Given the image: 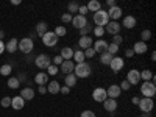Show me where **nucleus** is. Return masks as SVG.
Segmentation results:
<instances>
[{"instance_id":"obj_15","label":"nucleus","mask_w":156,"mask_h":117,"mask_svg":"<svg viewBox=\"0 0 156 117\" xmlns=\"http://www.w3.org/2000/svg\"><path fill=\"white\" fill-rule=\"evenodd\" d=\"M73 69H75V62H73L72 59H69V61H62V64L59 66V70H61L64 75L73 73Z\"/></svg>"},{"instance_id":"obj_48","label":"nucleus","mask_w":156,"mask_h":117,"mask_svg":"<svg viewBox=\"0 0 156 117\" xmlns=\"http://www.w3.org/2000/svg\"><path fill=\"white\" fill-rule=\"evenodd\" d=\"M89 12V9H87V6L86 5H80V8H78V14L80 16H84L86 17V14Z\"/></svg>"},{"instance_id":"obj_58","label":"nucleus","mask_w":156,"mask_h":117,"mask_svg":"<svg viewBox=\"0 0 156 117\" xmlns=\"http://www.w3.org/2000/svg\"><path fill=\"white\" fill-rule=\"evenodd\" d=\"M140 117H151V112H142Z\"/></svg>"},{"instance_id":"obj_19","label":"nucleus","mask_w":156,"mask_h":117,"mask_svg":"<svg viewBox=\"0 0 156 117\" xmlns=\"http://www.w3.org/2000/svg\"><path fill=\"white\" fill-rule=\"evenodd\" d=\"M17 45H19V39L11 37L9 41L5 44V51H8V53H16V51H17Z\"/></svg>"},{"instance_id":"obj_5","label":"nucleus","mask_w":156,"mask_h":117,"mask_svg":"<svg viewBox=\"0 0 156 117\" xmlns=\"http://www.w3.org/2000/svg\"><path fill=\"white\" fill-rule=\"evenodd\" d=\"M34 64H36L37 69L47 70V67L51 64V58H50L47 53H41V55H37V56L34 58Z\"/></svg>"},{"instance_id":"obj_11","label":"nucleus","mask_w":156,"mask_h":117,"mask_svg":"<svg viewBox=\"0 0 156 117\" xmlns=\"http://www.w3.org/2000/svg\"><path fill=\"white\" fill-rule=\"evenodd\" d=\"M120 30H122V27H120V23L119 22H114V20H109L108 23H106V27H105V33H109V34H119L120 33Z\"/></svg>"},{"instance_id":"obj_25","label":"nucleus","mask_w":156,"mask_h":117,"mask_svg":"<svg viewBox=\"0 0 156 117\" xmlns=\"http://www.w3.org/2000/svg\"><path fill=\"white\" fill-rule=\"evenodd\" d=\"M19 95H20L25 101H27V100H33V98H34V89H33V87H22Z\"/></svg>"},{"instance_id":"obj_42","label":"nucleus","mask_w":156,"mask_h":117,"mask_svg":"<svg viewBox=\"0 0 156 117\" xmlns=\"http://www.w3.org/2000/svg\"><path fill=\"white\" fill-rule=\"evenodd\" d=\"M11 98H12V97L5 95L2 100H0V105H2V108H9V106H11Z\"/></svg>"},{"instance_id":"obj_26","label":"nucleus","mask_w":156,"mask_h":117,"mask_svg":"<svg viewBox=\"0 0 156 117\" xmlns=\"http://www.w3.org/2000/svg\"><path fill=\"white\" fill-rule=\"evenodd\" d=\"M59 56H61L64 61L72 59V56H73V48H72V47H62L61 51H59Z\"/></svg>"},{"instance_id":"obj_7","label":"nucleus","mask_w":156,"mask_h":117,"mask_svg":"<svg viewBox=\"0 0 156 117\" xmlns=\"http://www.w3.org/2000/svg\"><path fill=\"white\" fill-rule=\"evenodd\" d=\"M139 109H140V112H151L153 111V108H154V101H153V98H145V97H142L140 100H139Z\"/></svg>"},{"instance_id":"obj_9","label":"nucleus","mask_w":156,"mask_h":117,"mask_svg":"<svg viewBox=\"0 0 156 117\" xmlns=\"http://www.w3.org/2000/svg\"><path fill=\"white\" fill-rule=\"evenodd\" d=\"M125 80H126L129 84H131V87H133V86H136V84H139V81H140V70H137V69H131V70H128Z\"/></svg>"},{"instance_id":"obj_23","label":"nucleus","mask_w":156,"mask_h":117,"mask_svg":"<svg viewBox=\"0 0 156 117\" xmlns=\"http://www.w3.org/2000/svg\"><path fill=\"white\" fill-rule=\"evenodd\" d=\"M23 106H25V100H23L20 95H16V97L11 98V108H12V109L19 111V109H22Z\"/></svg>"},{"instance_id":"obj_21","label":"nucleus","mask_w":156,"mask_h":117,"mask_svg":"<svg viewBox=\"0 0 156 117\" xmlns=\"http://www.w3.org/2000/svg\"><path fill=\"white\" fill-rule=\"evenodd\" d=\"M34 83H36L37 86H47V83H48V75H47L45 72L36 73V75H34Z\"/></svg>"},{"instance_id":"obj_39","label":"nucleus","mask_w":156,"mask_h":117,"mask_svg":"<svg viewBox=\"0 0 156 117\" xmlns=\"http://www.w3.org/2000/svg\"><path fill=\"white\" fill-rule=\"evenodd\" d=\"M78 8H80V5H78L76 2H70L67 5V12L69 14H72V12H78Z\"/></svg>"},{"instance_id":"obj_3","label":"nucleus","mask_w":156,"mask_h":117,"mask_svg":"<svg viewBox=\"0 0 156 117\" xmlns=\"http://www.w3.org/2000/svg\"><path fill=\"white\" fill-rule=\"evenodd\" d=\"M33 48H34V42H33V39H31V37H22L20 41H19L17 50H20L22 53L30 55L31 51H33Z\"/></svg>"},{"instance_id":"obj_46","label":"nucleus","mask_w":156,"mask_h":117,"mask_svg":"<svg viewBox=\"0 0 156 117\" xmlns=\"http://www.w3.org/2000/svg\"><path fill=\"white\" fill-rule=\"evenodd\" d=\"M122 42H123V37H122L120 34H114V37H112V44H115V45H119V47H120Z\"/></svg>"},{"instance_id":"obj_40","label":"nucleus","mask_w":156,"mask_h":117,"mask_svg":"<svg viewBox=\"0 0 156 117\" xmlns=\"http://www.w3.org/2000/svg\"><path fill=\"white\" fill-rule=\"evenodd\" d=\"M106 51H108V53H111L112 56H115L117 51H119V45H115V44L111 42V44H108V50H106Z\"/></svg>"},{"instance_id":"obj_10","label":"nucleus","mask_w":156,"mask_h":117,"mask_svg":"<svg viewBox=\"0 0 156 117\" xmlns=\"http://www.w3.org/2000/svg\"><path fill=\"white\" fill-rule=\"evenodd\" d=\"M106 98H108V95H106V89H105V87H95V89L92 90V100H94V101L103 103Z\"/></svg>"},{"instance_id":"obj_57","label":"nucleus","mask_w":156,"mask_h":117,"mask_svg":"<svg viewBox=\"0 0 156 117\" xmlns=\"http://www.w3.org/2000/svg\"><path fill=\"white\" fill-rule=\"evenodd\" d=\"M11 3L14 6H17V5H20V0H11Z\"/></svg>"},{"instance_id":"obj_53","label":"nucleus","mask_w":156,"mask_h":117,"mask_svg":"<svg viewBox=\"0 0 156 117\" xmlns=\"http://www.w3.org/2000/svg\"><path fill=\"white\" fill-rule=\"evenodd\" d=\"M106 6H108V8L117 6V2H115V0H106Z\"/></svg>"},{"instance_id":"obj_37","label":"nucleus","mask_w":156,"mask_h":117,"mask_svg":"<svg viewBox=\"0 0 156 117\" xmlns=\"http://www.w3.org/2000/svg\"><path fill=\"white\" fill-rule=\"evenodd\" d=\"M150 39H151V31H150V30H142V31H140V41H142V42L147 44Z\"/></svg>"},{"instance_id":"obj_45","label":"nucleus","mask_w":156,"mask_h":117,"mask_svg":"<svg viewBox=\"0 0 156 117\" xmlns=\"http://www.w3.org/2000/svg\"><path fill=\"white\" fill-rule=\"evenodd\" d=\"M80 117H97V115H95V112H94L92 109H84V111L80 114Z\"/></svg>"},{"instance_id":"obj_49","label":"nucleus","mask_w":156,"mask_h":117,"mask_svg":"<svg viewBox=\"0 0 156 117\" xmlns=\"http://www.w3.org/2000/svg\"><path fill=\"white\" fill-rule=\"evenodd\" d=\"M119 87H120V90H129V89H131V84H129L126 80H123V81L119 84Z\"/></svg>"},{"instance_id":"obj_27","label":"nucleus","mask_w":156,"mask_h":117,"mask_svg":"<svg viewBox=\"0 0 156 117\" xmlns=\"http://www.w3.org/2000/svg\"><path fill=\"white\" fill-rule=\"evenodd\" d=\"M76 81H78V78H76L73 73H69V75L64 76V86H67V87H70V89L75 87Z\"/></svg>"},{"instance_id":"obj_60","label":"nucleus","mask_w":156,"mask_h":117,"mask_svg":"<svg viewBox=\"0 0 156 117\" xmlns=\"http://www.w3.org/2000/svg\"><path fill=\"white\" fill-rule=\"evenodd\" d=\"M3 36H5V33H3V30H0V41H3Z\"/></svg>"},{"instance_id":"obj_13","label":"nucleus","mask_w":156,"mask_h":117,"mask_svg":"<svg viewBox=\"0 0 156 117\" xmlns=\"http://www.w3.org/2000/svg\"><path fill=\"white\" fill-rule=\"evenodd\" d=\"M120 94H122V90H120L119 84H109V87L106 89V95H108V98H114V100H117V98L120 97Z\"/></svg>"},{"instance_id":"obj_41","label":"nucleus","mask_w":156,"mask_h":117,"mask_svg":"<svg viewBox=\"0 0 156 117\" xmlns=\"http://www.w3.org/2000/svg\"><path fill=\"white\" fill-rule=\"evenodd\" d=\"M83 53H84V58H87V59H90V58H94L97 53H95V50L90 47V48H86V50H83Z\"/></svg>"},{"instance_id":"obj_18","label":"nucleus","mask_w":156,"mask_h":117,"mask_svg":"<svg viewBox=\"0 0 156 117\" xmlns=\"http://www.w3.org/2000/svg\"><path fill=\"white\" fill-rule=\"evenodd\" d=\"M122 8L120 6H112V8H109V11H108V16H109V20H114V22H117V19H120L122 17Z\"/></svg>"},{"instance_id":"obj_2","label":"nucleus","mask_w":156,"mask_h":117,"mask_svg":"<svg viewBox=\"0 0 156 117\" xmlns=\"http://www.w3.org/2000/svg\"><path fill=\"white\" fill-rule=\"evenodd\" d=\"M139 89H140L142 97H145V98H153L154 94H156V84L151 83V81H144Z\"/></svg>"},{"instance_id":"obj_35","label":"nucleus","mask_w":156,"mask_h":117,"mask_svg":"<svg viewBox=\"0 0 156 117\" xmlns=\"http://www.w3.org/2000/svg\"><path fill=\"white\" fill-rule=\"evenodd\" d=\"M53 33H55L58 37H62V36H66V34H67V28L64 27V25H58V27L53 30Z\"/></svg>"},{"instance_id":"obj_44","label":"nucleus","mask_w":156,"mask_h":117,"mask_svg":"<svg viewBox=\"0 0 156 117\" xmlns=\"http://www.w3.org/2000/svg\"><path fill=\"white\" fill-rule=\"evenodd\" d=\"M61 22H62V23H70V22H72V14H69V12H64V14L61 16Z\"/></svg>"},{"instance_id":"obj_59","label":"nucleus","mask_w":156,"mask_h":117,"mask_svg":"<svg viewBox=\"0 0 156 117\" xmlns=\"http://www.w3.org/2000/svg\"><path fill=\"white\" fill-rule=\"evenodd\" d=\"M150 59H151V61H154V59H156V53H154V51H151V55H150Z\"/></svg>"},{"instance_id":"obj_34","label":"nucleus","mask_w":156,"mask_h":117,"mask_svg":"<svg viewBox=\"0 0 156 117\" xmlns=\"http://www.w3.org/2000/svg\"><path fill=\"white\" fill-rule=\"evenodd\" d=\"M153 72L150 69H144L140 72V80H144V81H151V78H153Z\"/></svg>"},{"instance_id":"obj_51","label":"nucleus","mask_w":156,"mask_h":117,"mask_svg":"<svg viewBox=\"0 0 156 117\" xmlns=\"http://www.w3.org/2000/svg\"><path fill=\"white\" fill-rule=\"evenodd\" d=\"M125 56H126V58H133V56H134L133 48H126V50H125Z\"/></svg>"},{"instance_id":"obj_32","label":"nucleus","mask_w":156,"mask_h":117,"mask_svg":"<svg viewBox=\"0 0 156 117\" xmlns=\"http://www.w3.org/2000/svg\"><path fill=\"white\" fill-rule=\"evenodd\" d=\"M6 84H8L9 89H19V87H20V83H19V80H17L16 76H9L8 81H6Z\"/></svg>"},{"instance_id":"obj_55","label":"nucleus","mask_w":156,"mask_h":117,"mask_svg":"<svg viewBox=\"0 0 156 117\" xmlns=\"http://www.w3.org/2000/svg\"><path fill=\"white\" fill-rule=\"evenodd\" d=\"M139 100H140V98H139V97H136V95H134V97H131V103H133V105H136V106L139 105Z\"/></svg>"},{"instance_id":"obj_56","label":"nucleus","mask_w":156,"mask_h":117,"mask_svg":"<svg viewBox=\"0 0 156 117\" xmlns=\"http://www.w3.org/2000/svg\"><path fill=\"white\" fill-rule=\"evenodd\" d=\"M3 51H5V42H3V41H0V55H2Z\"/></svg>"},{"instance_id":"obj_1","label":"nucleus","mask_w":156,"mask_h":117,"mask_svg":"<svg viewBox=\"0 0 156 117\" xmlns=\"http://www.w3.org/2000/svg\"><path fill=\"white\" fill-rule=\"evenodd\" d=\"M90 73H92V67H90L87 62L75 64L73 75H75L76 78H89V76H90Z\"/></svg>"},{"instance_id":"obj_38","label":"nucleus","mask_w":156,"mask_h":117,"mask_svg":"<svg viewBox=\"0 0 156 117\" xmlns=\"http://www.w3.org/2000/svg\"><path fill=\"white\" fill-rule=\"evenodd\" d=\"M58 72H59V67L58 66H55V64H50V66L47 67V75L48 76H53V75H58Z\"/></svg>"},{"instance_id":"obj_47","label":"nucleus","mask_w":156,"mask_h":117,"mask_svg":"<svg viewBox=\"0 0 156 117\" xmlns=\"http://www.w3.org/2000/svg\"><path fill=\"white\" fill-rule=\"evenodd\" d=\"M62 61H64V59H62L59 55H56V56H53V58H51V64H55V66H58V67H59L61 64H62Z\"/></svg>"},{"instance_id":"obj_24","label":"nucleus","mask_w":156,"mask_h":117,"mask_svg":"<svg viewBox=\"0 0 156 117\" xmlns=\"http://www.w3.org/2000/svg\"><path fill=\"white\" fill-rule=\"evenodd\" d=\"M117 100H114V98H106L105 101H103V108H105V111H108V112H114L115 109H117Z\"/></svg>"},{"instance_id":"obj_31","label":"nucleus","mask_w":156,"mask_h":117,"mask_svg":"<svg viewBox=\"0 0 156 117\" xmlns=\"http://www.w3.org/2000/svg\"><path fill=\"white\" fill-rule=\"evenodd\" d=\"M114 56L111 53H108V51H103V53H100V62L105 64V66H109V62Z\"/></svg>"},{"instance_id":"obj_52","label":"nucleus","mask_w":156,"mask_h":117,"mask_svg":"<svg viewBox=\"0 0 156 117\" xmlns=\"http://www.w3.org/2000/svg\"><path fill=\"white\" fill-rule=\"evenodd\" d=\"M37 92H39V94H42V95L47 94V86H39V87H37Z\"/></svg>"},{"instance_id":"obj_20","label":"nucleus","mask_w":156,"mask_h":117,"mask_svg":"<svg viewBox=\"0 0 156 117\" xmlns=\"http://www.w3.org/2000/svg\"><path fill=\"white\" fill-rule=\"evenodd\" d=\"M147 50H148V45L145 42H142V41L134 42V47H133L134 55H144V53H147Z\"/></svg>"},{"instance_id":"obj_50","label":"nucleus","mask_w":156,"mask_h":117,"mask_svg":"<svg viewBox=\"0 0 156 117\" xmlns=\"http://www.w3.org/2000/svg\"><path fill=\"white\" fill-rule=\"evenodd\" d=\"M59 94H62V95H67V94H70V87H67V86H61V89H59Z\"/></svg>"},{"instance_id":"obj_29","label":"nucleus","mask_w":156,"mask_h":117,"mask_svg":"<svg viewBox=\"0 0 156 117\" xmlns=\"http://www.w3.org/2000/svg\"><path fill=\"white\" fill-rule=\"evenodd\" d=\"M73 62L75 64H80V62H84V53H83V50H73V56H72Z\"/></svg>"},{"instance_id":"obj_36","label":"nucleus","mask_w":156,"mask_h":117,"mask_svg":"<svg viewBox=\"0 0 156 117\" xmlns=\"http://www.w3.org/2000/svg\"><path fill=\"white\" fill-rule=\"evenodd\" d=\"M92 30H94V27H92V25H84V27L81 28V30H78V31H80V37L81 36H89L90 33H92Z\"/></svg>"},{"instance_id":"obj_16","label":"nucleus","mask_w":156,"mask_h":117,"mask_svg":"<svg viewBox=\"0 0 156 117\" xmlns=\"http://www.w3.org/2000/svg\"><path fill=\"white\" fill-rule=\"evenodd\" d=\"M94 44V39L90 36H81L80 39H78V47H80L81 50H86V48H90Z\"/></svg>"},{"instance_id":"obj_4","label":"nucleus","mask_w":156,"mask_h":117,"mask_svg":"<svg viewBox=\"0 0 156 117\" xmlns=\"http://www.w3.org/2000/svg\"><path fill=\"white\" fill-rule=\"evenodd\" d=\"M108 22H109L108 11L100 9V11L94 12V23H95V27H106Z\"/></svg>"},{"instance_id":"obj_14","label":"nucleus","mask_w":156,"mask_h":117,"mask_svg":"<svg viewBox=\"0 0 156 117\" xmlns=\"http://www.w3.org/2000/svg\"><path fill=\"white\" fill-rule=\"evenodd\" d=\"M92 48L95 50V53H103V51L108 50V42L105 41V39H97V41H94V44H92Z\"/></svg>"},{"instance_id":"obj_6","label":"nucleus","mask_w":156,"mask_h":117,"mask_svg":"<svg viewBox=\"0 0 156 117\" xmlns=\"http://www.w3.org/2000/svg\"><path fill=\"white\" fill-rule=\"evenodd\" d=\"M41 39H42V44H44L45 47H55V45L58 44V39H59V37H58L53 31H47Z\"/></svg>"},{"instance_id":"obj_12","label":"nucleus","mask_w":156,"mask_h":117,"mask_svg":"<svg viewBox=\"0 0 156 117\" xmlns=\"http://www.w3.org/2000/svg\"><path fill=\"white\" fill-rule=\"evenodd\" d=\"M72 25L76 30H81L84 25H87V17L80 16V14H75V16H72Z\"/></svg>"},{"instance_id":"obj_54","label":"nucleus","mask_w":156,"mask_h":117,"mask_svg":"<svg viewBox=\"0 0 156 117\" xmlns=\"http://www.w3.org/2000/svg\"><path fill=\"white\" fill-rule=\"evenodd\" d=\"M16 78H17V80H19V83H22V81H25V73H22V72H20V73H19V75H17Z\"/></svg>"},{"instance_id":"obj_8","label":"nucleus","mask_w":156,"mask_h":117,"mask_svg":"<svg viewBox=\"0 0 156 117\" xmlns=\"http://www.w3.org/2000/svg\"><path fill=\"white\" fill-rule=\"evenodd\" d=\"M123 66H125V59H123L122 56H114V58L111 59V62H109V69H111L114 73H119V72L123 69Z\"/></svg>"},{"instance_id":"obj_30","label":"nucleus","mask_w":156,"mask_h":117,"mask_svg":"<svg viewBox=\"0 0 156 117\" xmlns=\"http://www.w3.org/2000/svg\"><path fill=\"white\" fill-rule=\"evenodd\" d=\"M86 6H87V9H89L90 12H97V11L101 9V3L98 2V0H90Z\"/></svg>"},{"instance_id":"obj_17","label":"nucleus","mask_w":156,"mask_h":117,"mask_svg":"<svg viewBox=\"0 0 156 117\" xmlns=\"http://www.w3.org/2000/svg\"><path fill=\"white\" fill-rule=\"evenodd\" d=\"M136 23H137L136 17H134V16H131V14H128V16H125V17H123L120 27H125L126 30H131V28H134V27H136Z\"/></svg>"},{"instance_id":"obj_33","label":"nucleus","mask_w":156,"mask_h":117,"mask_svg":"<svg viewBox=\"0 0 156 117\" xmlns=\"http://www.w3.org/2000/svg\"><path fill=\"white\" fill-rule=\"evenodd\" d=\"M11 72H12L11 64H3V66H0V75H2V76H8L9 78Z\"/></svg>"},{"instance_id":"obj_22","label":"nucleus","mask_w":156,"mask_h":117,"mask_svg":"<svg viewBox=\"0 0 156 117\" xmlns=\"http://www.w3.org/2000/svg\"><path fill=\"white\" fill-rule=\"evenodd\" d=\"M59 89H61V84L56 80H51L47 83V92H50V94H53V95L59 94Z\"/></svg>"},{"instance_id":"obj_43","label":"nucleus","mask_w":156,"mask_h":117,"mask_svg":"<svg viewBox=\"0 0 156 117\" xmlns=\"http://www.w3.org/2000/svg\"><path fill=\"white\" fill-rule=\"evenodd\" d=\"M92 33H94L97 37H100V39H101V36L105 34V27H94Z\"/></svg>"},{"instance_id":"obj_28","label":"nucleus","mask_w":156,"mask_h":117,"mask_svg":"<svg viewBox=\"0 0 156 117\" xmlns=\"http://www.w3.org/2000/svg\"><path fill=\"white\" fill-rule=\"evenodd\" d=\"M47 31H48V23H47V22L41 20V22L36 25V33H37V36H41V37H42Z\"/></svg>"}]
</instances>
